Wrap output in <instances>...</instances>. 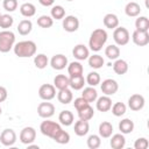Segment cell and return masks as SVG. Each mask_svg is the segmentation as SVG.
Listing matches in <instances>:
<instances>
[{
    "instance_id": "obj_1",
    "label": "cell",
    "mask_w": 149,
    "mask_h": 149,
    "mask_svg": "<svg viewBox=\"0 0 149 149\" xmlns=\"http://www.w3.org/2000/svg\"><path fill=\"white\" fill-rule=\"evenodd\" d=\"M107 31L102 28H97L92 31L90 40H88V47L92 51H100L102 47L105 45L107 41Z\"/></svg>"
},
{
    "instance_id": "obj_2",
    "label": "cell",
    "mask_w": 149,
    "mask_h": 149,
    "mask_svg": "<svg viewBox=\"0 0 149 149\" xmlns=\"http://www.w3.org/2000/svg\"><path fill=\"white\" fill-rule=\"evenodd\" d=\"M36 44L35 42L33 41H21V42H17L16 44H14L13 47V50H14V54L17 56V57H21V58H26V57H31L35 55L36 52Z\"/></svg>"
},
{
    "instance_id": "obj_3",
    "label": "cell",
    "mask_w": 149,
    "mask_h": 149,
    "mask_svg": "<svg viewBox=\"0 0 149 149\" xmlns=\"http://www.w3.org/2000/svg\"><path fill=\"white\" fill-rule=\"evenodd\" d=\"M15 44V35L10 30H2L0 31V52H8L13 49Z\"/></svg>"
},
{
    "instance_id": "obj_4",
    "label": "cell",
    "mask_w": 149,
    "mask_h": 149,
    "mask_svg": "<svg viewBox=\"0 0 149 149\" xmlns=\"http://www.w3.org/2000/svg\"><path fill=\"white\" fill-rule=\"evenodd\" d=\"M62 129L61 125L57 123V122H54V121H50V120H45L43 121L41 125H40V130L43 135L50 137V139H54V136Z\"/></svg>"
},
{
    "instance_id": "obj_5",
    "label": "cell",
    "mask_w": 149,
    "mask_h": 149,
    "mask_svg": "<svg viewBox=\"0 0 149 149\" xmlns=\"http://www.w3.org/2000/svg\"><path fill=\"white\" fill-rule=\"evenodd\" d=\"M129 31L125 27H116L113 31V40L116 45H126L129 42Z\"/></svg>"
},
{
    "instance_id": "obj_6",
    "label": "cell",
    "mask_w": 149,
    "mask_h": 149,
    "mask_svg": "<svg viewBox=\"0 0 149 149\" xmlns=\"http://www.w3.org/2000/svg\"><path fill=\"white\" fill-rule=\"evenodd\" d=\"M100 88H101V91H102V93H104L105 95H113V94H115V93L118 92V90H119V84H118L116 80L108 78V79H105V80L101 83Z\"/></svg>"
},
{
    "instance_id": "obj_7",
    "label": "cell",
    "mask_w": 149,
    "mask_h": 149,
    "mask_svg": "<svg viewBox=\"0 0 149 149\" xmlns=\"http://www.w3.org/2000/svg\"><path fill=\"white\" fill-rule=\"evenodd\" d=\"M38 95L42 100H51L56 97V87L51 84H43L38 88Z\"/></svg>"
},
{
    "instance_id": "obj_8",
    "label": "cell",
    "mask_w": 149,
    "mask_h": 149,
    "mask_svg": "<svg viewBox=\"0 0 149 149\" xmlns=\"http://www.w3.org/2000/svg\"><path fill=\"white\" fill-rule=\"evenodd\" d=\"M37 114L43 119H49L55 114V106L51 102H41L37 106Z\"/></svg>"
},
{
    "instance_id": "obj_9",
    "label": "cell",
    "mask_w": 149,
    "mask_h": 149,
    "mask_svg": "<svg viewBox=\"0 0 149 149\" xmlns=\"http://www.w3.org/2000/svg\"><path fill=\"white\" fill-rule=\"evenodd\" d=\"M36 139V130L33 127H24L20 133V141L23 144H31Z\"/></svg>"
},
{
    "instance_id": "obj_10",
    "label": "cell",
    "mask_w": 149,
    "mask_h": 149,
    "mask_svg": "<svg viewBox=\"0 0 149 149\" xmlns=\"http://www.w3.org/2000/svg\"><path fill=\"white\" fill-rule=\"evenodd\" d=\"M0 142L6 147L13 146L16 142V133L10 128L3 129L2 133L0 134Z\"/></svg>"
},
{
    "instance_id": "obj_11",
    "label": "cell",
    "mask_w": 149,
    "mask_h": 149,
    "mask_svg": "<svg viewBox=\"0 0 149 149\" xmlns=\"http://www.w3.org/2000/svg\"><path fill=\"white\" fill-rule=\"evenodd\" d=\"M144 104H146V100H144V97L141 95V94H133L129 97L128 99V107L132 109V111H140L144 107Z\"/></svg>"
},
{
    "instance_id": "obj_12",
    "label": "cell",
    "mask_w": 149,
    "mask_h": 149,
    "mask_svg": "<svg viewBox=\"0 0 149 149\" xmlns=\"http://www.w3.org/2000/svg\"><path fill=\"white\" fill-rule=\"evenodd\" d=\"M63 28L68 33L77 31L79 28V20L73 15H68L63 17Z\"/></svg>"
},
{
    "instance_id": "obj_13",
    "label": "cell",
    "mask_w": 149,
    "mask_h": 149,
    "mask_svg": "<svg viewBox=\"0 0 149 149\" xmlns=\"http://www.w3.org/2000/svg\"><path fill=\"white\" fill-rule=\"evenodd\" d=\"M133 42L139 47H144L149 43V34L148 31H137L135 30L132 35Z\"/></svg>"
},
{
    "instance_id": "obj_14",
    "label": "cell",
    "mask_w": 149,
    "mask_h": 149,
    "mask_svg": "<svg viewBox=\"0 0 149 149\" xmlns=\"http://www.w3.org/2000/svg\"><path fill=\"white\" fill-rule=\"evenodd\" d=\"M50 65L55 70H63L65 69V66H68V58L62 54H57L52 56L50 61Z\"/></svg>"
},
{
    "instance_id": "obj_15",
    "label": "cell",
    "mask_w": 149,
    "mask_h": 149,
    "mask_svg": "<svg viewBox=\"0 0 149 149\" xmlns=\"http://www.w3.org/2000/svg\"><path fill=\"white\" fill-rule=\"evenodd\" d=\"M72 55L78 61H85L90 56V50L84 44H77L72 50Z\"/></svg>"
},
{
    "instance_id": "obj_16",
    "label": "cell",
    "mask_w": 149,
    "mask_h": 149,
    "mask_svg": "<svg viewBox=\"0 0 149 149\" xmlns=\"http://www.w3.org/2000/svg\"><path fill=\"white\" fill-rule=\"evenodd\" d=\"M97 109L99 112H108L112 107V99L109 95H102L100 98H97Z\"/></svg>"
},
{
    "instance_id": "obj_17",
    "label": "cell",
    "mask_w": 149,
    "mask_h": 149,
    "mask_svg": "<svg viewBox=\"0 0 149 149\" xmlns=\"http://www.w3.org/2000/svg\"><path fill=\"white\" fill-rule=\"evenodd\" d=\"M74 134L78 135V136H84L88 133L90 130V125H88V121H85V120H78L76 123H74Z\"/></svg>"
},
{
    "instance_id": "obj_18",
    "label": "cell",
    "mask_w": 149,
    "mask_h": 149,
    "mask_svg": "<svg viewBox=\"0 0 149 149\" xmlns=\"http://www.w3.org/2000/svg\"><path fill=\"white\" fill-rule=\"evenodd\" d=\"M125 13H126V15L129 16V17H136V16H139L140 13H141V7H140V5H139L137 2L130 1V2H128V3L126 5V7H125Z\"/></svg>"
},
{
    "instance_id": "obj_19",
    "label": "cell",
    "mask_w": 149,
    "mask_h": 149,
    "mask_svg": "<svg viewBox=\"0 0 149 149\" xmlns=\"http://www.w3.org/2000/svg\"><path fill=\"white\" fill-rule=\"evenodd\" d=\"M54 86L57 90H63L68 88L70 86V78L65 74H57L54 78Z\"/></svg>"
},
{
    "instance_id": "obj_20",
    "label": "cell",
    "mask_w": 149,
    "mask_h": 149,
    "mask_svg": "<svg viewBox=\"0 0 149 149\" xmlns=\"http://www.w3.org/2000/svg\"><path fill=\"white\" fill-rule=\"evenodd\" d=\"M57 99L61 104H64V105H68L72 101L73 99V94L71 92V90L68 88H63V90H58V93H57Z\"/></svg>"
},
{
    "instance_id": "obj_21",
    "label": "cell",
    "mask_w": 149,
    "mask_h": 149,
    "mask_svg": "<svg viewBox=\"0 0 149 149\" xmlns=\"http://www.w3.org/2000/svg\"><path fill=\"white\" fill-rule=\"evenodd\" d=\"M113 134V126L108 121H102L99 125V136L102 139H108Z\"/></svg>"
},
{
    "instance_id": "obj_22",
    "label": "cell",
    "mask_w": 149,
    "mask_h": 149,
    "mask_svg": "<svg viewBox=\"0 0 149 149\" xmlns=\"http://www.w3.org/2000/svg\"><path fill=\"white\" fill-rule=\"evenodd\" d=\"M104 26L108 29H115L116 27H119V19L115 14L108 13L104 16Z\"/></svg>"
},
{
    "instance_id": "obj_23",
    "label": "cell",
    "mask_w": 149,
    "mask_h": 149,
    "mask_svg": "<svg viewBox=\"0 0 149 149\" xmlns=\"http://www.w3.org/2000/svg\"><path fill=\"white\" fill-rule=\"evenodd\" d=\"M81 97L90 104V102H93V101L97 100V98H98V92H97V90H95L93 86H88V87H85V88L83 90Z\"/></svg>"
},
{
    "instance_id": "obj_24",
    "label": "cell",
    "mask_w": 149,
    "mask_h": 149,
    "mask_svg": "<svg viewBox=\"0 0 149 149\" xmlns=\"http://www.w3.org/2000/svg\"><path fill=\"white\" fill-rule=\"evenodd\" d=\"M109 144L113 149H122L126 144V139L122 134H114L109 141Z\"/></svg>"
},
{
    "instance_id": "obj_25",
    "label": "cell",
    "mask_w": 149,
    "mask_h": 149,
    "mask_svg": "<svg viewBox=\"0 0 149 149\" xmlns=\"http://www.w3.org/2000/svg\"><path fill=\"white\" fill-rule=\"evenodd\" d=\"M31 29H33V23H31L30 20H27V19L26 20H22L17 24V31L22 36H26V35L30 34Z\"/></svg>"
},
{
    "instance_id": "obj_26",
    "label": "cell",
    "mask_w": 149,
    "mask_h": 149,
    "mask_svg": "<svg viewBox=\"0 0 149 149\" xmlns=\"http://www.w3.org/2000/svg\"><path fill=\"white\" fill-rule=\"evenodd\" d=\"M70 78V87L74 91L81 90L85 85V78L83 74L80 76H74V77H69Z\"/></svg>"
},
{
    "instance_id": "obj_27",
    "label": "cell",
    "mask_w": 149,
    "mask_h": 149,
    "mask_svg": "<svg viewBox=\"0 0 149 149\" xmlns=\"http://www.w3.org/2000/svg\"><path fill=\"white\" fill-rule=\"evenodd\" d=\"M119 130L121 134H130L134 130V122L130 119H123L119 122Z\"/></svg>"
},
{
    "instance_id": "obj_28",
    "label": "cell",
    "mask_w": 149,
    "mask_h": 149,
    "mask_svg": "<svg viewBox=\"0 0 149 149\" xmlns=\"http://www.w3.org/2000/svg\"><path fill=\"white\" fill-rule=\"evenodd\" d=\"M20 13H21L24 17H31V16H34L35 13H36V7H35L33 3H30V2H24V3H22L21 7H20Z\"/></svg>"
},
{
    "instance_id": "obj_29",
    "label": "cell",
    "mask_w": 149,
    "mask_h": 149,
    "mask_svg": "<svg viewBox=\"0 0 149 149\" xmlns=\"http://www.w3.org/2000/svg\"><path fill=\"white\" fill-rule=\"evenodd\" d=\"M113 70L116 74H125L128 71V63L125 59H115L113 64Z\"/></svg>"
},
{
    "instance_id": "obj_30",
    "label": "cell",
    "mask_w": 149,
    "mask_h": 149,
    "mask_svg": "<svg viewBox=\"0 0 149 149\" xmlns=\"http://www.w3.org/2000/svg\"><path fill=\"white\" fill-rule=\"evenodd\" d=\"M83 65L79 62H72L68 65V73L70 74V77H74V76H80L83 74Z\"/></svg>"
},
{
    "instance_id": "obj_31",
    "label": "cell",
    "mask_w": 149,
    "mask_h": 149,
    "mask_svg": "<svg viewBox=\"0 0 149 149\" xmlns=\"http://www.w3.org/2000/svg\"><path fill=\"white\" fill-rule=\"evenodd\" d=\"M77 112H78L79 119H80V120H85V121L91 120V119L93 118V115H94V111H93V108L90 106V104L86 105L85 107H83L81 109L77 111Z\"/></svg>"
},
{
    "instance_id": "obj_32",
    "label": "cell",
    "mask_w": 149,
    "mask_h": 149,
    "mask_svg": "<svg viewBox=\"0 0 149 149\" xmlns=\"http://www.w3.org/2000/svg\"><path fill=\"white\" fill-rule=\"evenodd\" d=\"M105 55L107 56L108 59H112V61H115L119 58L120 56V49L116 44H111L108 47H106L105 49Z\"/></svg>"
},
{
    "instance_id": "obj_33",
    "label": "cell",
    "mask_w": 149,
    "mask_h": 149,
    "mask_svg": "<svg viewBox=\"0 0 149 149\" xmlns=\"http://www.w3.org/2000/svg\"><path fill=\"white\" fill-rule=\"evenodd\" d=\"M135 30L137 31H148L149 30V19L147 16H139L135 21Z\"/></svg>"
},
{
    "instance_id": "obj_34",
    "label": "cell",
    "mask_w": 149,
    "mask_h": 149,
    "mask_svg": "<svg viewBox=\"0 0 149 149\" xmlns=\"http://www.w3.org/2000/svg\"><path fill=\"white\" fill-rule=\"evenodd\" d=\"M58 121L64 126H71L73 122V114L70 111H62L58 115Z\"/></svg>"
},
{
    "instance_id": "obj_35",
    "label": "cell",
    "mask_w": 149,
    "mask_h": 149,
    "mask_svg": "<svg viewBox=\"0 0 149 149\" xmlns=\"http://www.w3.org/2000/svg\"><path fill=\"white\" fill-rule=\"evenodd\" d=\"M104 63H105L104 58L100 55H98V54L88 56V65L92 69H100V68H102Z\"/></svg>"
},
{
    "instance_id": "obj_36",
    "label": "cell",
    "mask_w": 149,
    "mask_h": 149,
    "mask_svg": "<svg viewBox=\"0 0 149 149\" xmlns=\"http://www.w3.org/2000/svg\"><path fill=\"white\" fill-rule=\"evenodd\" d=\"M48 63H49V59H48L47 55H44V54H38L34 58V64H35V66L37 69H41L42 70V69L47 68Z\"/></svg>"
},
{
    "instance_id": "obj_37",
    "label": "cell",
    "mask_w": 149,
    "mask_h": 149,
    "mask_svg": "<svg viewBox=\"0 0 149 149\" xmlns=\"http://www.w3.org/2000/svg\"><path fill=\"white\" fill-rule=\"evenodd\" d=\"M52 140H54L55 142L59 143V144H66V143H69V141H70V134H69L68 132L61 129V130L54 136Z\"/></svg>"
},
{
    "instance_id": "obj_38",
    "label": "cell",
    "mask_w": 149,
    "mask_h": 149,
    "mask_svg": "<svg viewBox=\"0 0 149 149\" xmlns=\"http://www.w3.org/2000/svg\"><path fill=\"white\" fill-rule=\"evenodd\" d=\"M54 24V19L49 15H41L37 19V26L41 28H50Z\"/></svg>"
},
{
    "instance_id": "obj_39",
    "label": "cell",
    "mask_w": 149,
    "mask_h": 149,
    "mask_svg": "<svg viewBox=\"0 0 149 149\" xmlns=\"http://www.w3.org/2000/svg\"><path fill=\"white\" fill-rule=\"evenodd\" d=\"M111 109H112V113L115 115V116H122L125 113H126V111H127V106L123 104V102H115L112 107H111Z\"/></svg>"
},
{
    "instance_id": "obj_40",
    "label": "cell",
    "mask_w": 149,
    "mask_h": 149,
    "mask_svg": "<svg viewBox=\"0 0 149 149\" xmlns=\"http://www.w3.org/2000/svg\"><path fill=\"white\" fill-rule=\"evenodd\" d=\"M13 23H14V19L9 14H1V16H0V27L3 30L10 28L13 26Z\"/></svg>"
},
{
    "instance_id": "obj_41",
    "label": "cell",
    "mask_w": 149,
    "mask_h": 149,
    "mask_svg": "<svg viewBox=\"0 0 149 149\" xmlns=\"http://www.w3.org/2000/svg\"><path fill=\"white\" fill-rule=\"evenodd\" d=\"M85 81H86L90 86H93V87H94V86H97L98 84H100V74H99L98 72H95V71H92V72H90V73L87 74Z\"/></svg>"
},
{
    "instance_id": "obj_42",
    "label": "cell",
    "mask_w": 149,
    "mask_h": 149,
    "mask_svg": "<svg viewBox=\"0 0 149 149\" xmlns=\"http://www.w3.org/2000/svg\"><path fill=\"white\" fill-rule=\"evenodd\" d=\"M51 17L52 19H56V20H62L64 16H65V9L59 6V5H56L51 8Z\"/></svg>"
},
{
    "instance_id": "obj_43",
    "label": "cell",
    "mask_w": 149,
    "mask_h": 149,
    "mask_svg": "<svg viewBox=\"0 0 149 149\" xmlns=\"http://www.w3.org/2000/svg\"><path fill=\"white\" fill-rule=\"evenodd\" d=\"M101 144V140H100V136L99 135H90L88 139H87V147L90 149H97L99 148Z\"/></svg>"
},
{
    "instance_id": "obj_44",
    "label": "cell",
    "mask_w": 149,
    "mask_h": 149,
    "mask_svg": "<svg viewBox=\"0 0 149 149\" xmlns=\"http://www.w3.org/2000/svg\"><path fill=\"white\" fill-rule=\"evenodd\" d=\"M2 7L7 12H14L17 8V0H3Z\"/></svg>"
},
{
    "instance_id": "obj_45",
    "label": "cell",
    "mask_w": 149,
    "mask_h": 149,
    "mask_svg": "<svg viewBox=\"0 0 149 149\" xmlns=\"http://www.w3.org/2000/svg\"><path fill=\"white\" fill-rule=\"evenodd\" d=\"M149 146V142L146 137H139L135 143H134V148L135 149H147Z\"/></svg>"
},
{
    "instance_id": "obj_46",
    "label": "cell",
    "mask_w": 149,
    "mask_h": 149,
    "mask_svg": "<svg viewBox=\"0 0 149 149\" xmlns=\"http://www.w3.org/2000/svg\"><path fill=\"white\" fill-rule=\"evenodd\" d=\"M86 105H88V102H87L83 97H79V98H76V99H74L73 106H74V108H76L77 111L81 109V108H83V107H85Z\"/></svg>"
},
{
    "instance_id": "obj_47",
    "label": "cell",
    "mask_w": 149,
    "mask_h": 149,
    "mask_svg": "<svg viewBox=\"0 0 149 149\" xmlns=\"http://www.w3.org/2000/svg\"><path fill=\"white\" fill-rule=\"evenodd\" d=\"M7 95H8L7 90H6L3 86H0V102L5 101V100L7 99Z\"/></svg>"
},
{
    "instance_id": "obj_48",
    "label": "cell",
    "mask_w": 149,
    "mask_h": 149,
    "mask_svg": "<svg viewBox=\"0 0 149 149\" xmlns=\"http://www.w3.org/2000/svg\"><path fill=\"white\" fill-rule=\"evenodd\" d=\"M38 1H40V3H41L42 6H45V7L52 6L54 2H55V0H38Z\"/></svg>"
},
{
    "instance_id": "obj_49",
    "label": "cell",
    "mask_w": 149,
    "mask_h": 149,
    "mask_svg": "<svg viewBox=\"0 0 149 149\" xmlns=\"http://www.w3.org/2000/svg\"><path fill=\"white\" fill-rule=\"evenodd\" d=\"M1 112H2V111H1V107H0V115H1Z\"/></svg>"
},
{
    "instance_id": "obj_50",
    "label": "cell",
    "mask_w": 149,
    "mask_h": 149,
    "mask_svg": "<svg viewBox=\"0 0 149 149\" xmlns=\"http://www.w3.org/2000/svg\"><path fill=\"white\" fill-rule=\"evenodd\" d=\"M66 1H72V0H66Z\"/></svg>"
},
{
    "instance_id": "obj_51",
    "label": "cell",
    "mask_w": 149,
    "mask_h": 149,
    "mask_svg": "<svg viewBox=\"0 0 149 149\" xmlns=\"http://www.w3.org/2000/svg\"><path fill=\"white\" fill-rule=\"evenodd\" d=\"M0 16H1V13H0Z\"/></svg>"
}]
</instances>
